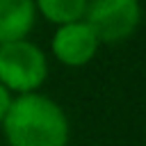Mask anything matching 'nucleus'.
<instances>
[{
	"mask_svg": "<svg viewBox=\"0 0 146 146\" xmlns=\"http://www.w3.org/2000/svg\"><path fill=\"white\" fill-rule=\"evenodd\" d=\"M9 146H66L68 123L57 103L39 94H21L2 119Z\"/></svg>",
	"mask_w": 146,
	"mask_h": 146,
	"instance_id": "obj_1",
	"label": "nucleus"
},
{
	"mask_svg": "<svg viewBox=\"0 0 146 146\" xmlns=\"http://www.w3.org/2000/svg\"><path fill=\"white\" fill-rule=\"evenodd\" d=\"M46 57L43 52L25 41L0 43V84L21 94H32L46 80Z\"/></svg>",
	"mask_w": 146,
	"mask_h": 146,
	"instance_id": "obj_2",
	"label": "nucleus"
},
{
	"mask_svg": "<svg viewBox=\"0 0 146 146\" xmlns=\"http://www.w3.org/2000/svg\"><path fill=\"white\" fill-rule=\"evenodd\" d=\"M87 25L94 30L98 41L116 43L128 39L139 23L137 0H91L87 2Z\"/></svg>",
	"mask_w": 146,
	"mask_h": 146,
	"instance_id": "obj_3",
	"label": "nucleus"
},
{
	"mask_svg": "<svg viewBox=\"0 0 146 146\" xmlns=\"http://www.w3.org/2000/svg\"><path fill=\"white\" fill-rule=\"evenodd\" d=\"M96 48H98V39L94 34V30L82 21L64 23L55 32V39H52L55 57L68 66L87 64L96 55Z\"/></svg>",
	"mask_w": 146,
	"mask_h": 146,
	"instance_id": "obj_4",
	"label": "nucleus"
},
{
	"mask_svg": "<svg viewBox=\"0 0 146 146\" xmlns=\"http://www.w3.org/2000/svg\"><path fill=\"white\" fill-rule=\"evenodd\" d=\"M34 25V0H0V43L23 39Z\"/></svg>",
	"mask_w": 146,
	"mask_h": 146,
	"instance_id": "obj_5",
	"label": "nucleus"
},
{
	"mask_svg": "<svg viewBox=\"0 0 146 146\" xmlns=\"http://www.w3.org/2000/svg\"><path fill=\"white\" fill-rule=\"evenodd\" d=\"M89 0H36L39 11L50 21V23H73L80 21L87 11Z\"/></svg>",
	"mask_w": 146,
	"mask_h": 146,
	"instance_id": "obj_6",
	"label": "nucleus"
},
{
	"mask_svg": "<svg viewBox=\"0 0 146 146\" xmlns=\"http://www.w3.org/2000/svg\"><path fill=\"white\" fill-rule=\"evenodd\" d=\"M9 103H11V98H9V91L0 84V121L5 119V114H7V107H9Z\"/></svg>",
	"mask_w": 146,
	"mask_h": 146,
	"instance_id": "obj_7",
	"label": "nucleus"
}]
</instances>
